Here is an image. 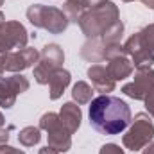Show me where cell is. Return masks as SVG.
<instances>
[{
  "label": "cell",
  "instance_id": "1",
  "mask_svg": "<svg viewBox=\"0 0 154 154\" xmlns=\"http://www.w3.org/2000/svg\"><path fill=\"white\" fill-rule=\"evenodd\" d=\"M90 125L106 136L120 134L131 124V109L129 106L113 95H99L90 102Z\"/></svg>",
  "mask_w": 154,
  "mask_h": 154
},
{
  "label": "cell",
  "instance_id": "2",
  "mask_svg": "<svg viewBox=\"0 0 154 154\" xmlns=\"http://www.w3.org/2000/svg\"><path fill=\"white\" fill-rule=\"evenodd\" d=\"M118 22H120L118 5H115L111 0H108V2H102V4H97V5L86 9L77 23H79L82 34L88 39H91L100 38Z\"/></svg>",
  "mask_w": 154,
  "mask_h": 154
},
{
  "label": "cell",
  "instance_id": "3",
  "mask_svg": "<svg viewBox=\"0 0 154 154\" xmlns=\"http://www.w3.org/2000/svg\"><path fill=\"white\" fill-rule=\"evenodd\" d=\"M27 20L38 27V29H45L50 34H61L66 31L70 20L65 14L63 9L54 7V5H43V4H32L27 9Z\"/></svg>",
  "mask_w": 154,
  "mask_h": 154
},
{
  "label": "cell",
  "instance_id": "4",
  "mask_svg": "<svg viewBox=\"0 0 154 154\" xmlns=\"http://www.w3.org/2000/svg\"><path fill=\"white\" fill-rule=\"evenodd\" d=\"M154 138V124H152V116L147 113H138L134 116L133 124L129 125L127 133L122 138V143L125 149L136 152L142 151L143 147H147Z\"/></svg>",
  "mask_w": 154,
  "mask_h": 154
},
{
  "label": "cell",
  "instance_id": "5",
  "mask_svg": "<svg viewBox=\"0 0 154 154\" xmlns=\"http://www.w3.org/2000/svg\"><path fill=\"white\" fill-rule=\"evenodd\" d=\"M39 129L47 131V145L56 149L57 152H68L72 147V134L63 125L59 113H45L39 118Z\"/></svg>",
  "mask_w": 154,
  "mask_h": 154
},
{
  "label": "cell",
  "instance_id": "6",
  "mask_svg": "<svg viewBox=\"0 0 154 154\" xmlns=\"http://www.w3.org/2000/svg\"><path fill=\"white\" fill-rule=\"evenodd\" d=\"M65 63V52L57 43H47L39 52L38 65L34 66V81L38 84H48L54 72H57Z\"/></svg>",
  "mask_w": 154,
  "mask_h": 154
},
{
  "label": "cell",
  "instance_id": "7",
  "mask_svg": "<svg viewBox=\"0 0 154 154\" xmlns=\"http://www.w3.org/2000/svg\"><path fill=\"white\" fill-rule=\"evenodd\" d=\"M125 56L131 59L134 68H151L154 65V52L142 36V31L131 34L122 45Z\"/></svg>",
  "mask_w": 154,
  "mask_h": 154
},
{
  "label": "cell",
  "instance_id": "8",
  "mask_svg": "<svg viewBox=\"0 0 154 154\" xmlns=\"http://www.w3.org/2000/svg\"><path fill=\"white\" fill-rule=\"evenodd\" d=\"M29 41L27 29L20 22H4L0 25V54L25 48Z\"/></svg>",
  "mask_w": 154,
  "mask_h": 154
},
{
  "label": "cell",
  "instance_id": "9",
  "mask_svg": "<svg viewBox=\"0 0 154 154\" xmlns=\"http://www.w3.org/2000/svg\"><path fill=\"white\" fill-rule=\"evenodd\" d=\"M122 93L134 100H145L151 93H154V70L136 68L134 79L122 86Z\"/></svg>",
  "mask_w": 154,
  "mask_h": 154
},
{
  "label": "cell",
  "instance_id": "10",
  "mask_svg": "<svg viewBox=\"0 0 154 154\" xmlns=\"http://www.w3.org/2000/svg\"><path fill=\"white\" fill-rule=\"evenodd\" d=\"M118 52H124V47L120 43L118 45H108L102 38H91L81 47V57L86 59L88 63L108 61L111 56H115Z\"/></svg>",
  "mask_w": 154,
  "mask_h": 154
},
{
  "label": "cell",
  "instance_id": "11",
  "mask_svg": "<svg viewBox=\"0 0 154 154\" xmlns=\"http://www.w3.org/2000/svg\"><path fill=\"white\" fill-rule=\"evenodd\" d=\"M88 77L91 81V88L100 95H109V91H113L116 86V81L109 75L108 68L102 65H91L88 68Z\"/></svg>",
  "mask_w": 154,
  "mask_h": 154
},
{
  "label": "cell",
  "instance_id": "12",
  "mask_svg": "<svg viewBox=\"0 0 154 154\" xmlns=\"http://www.w3.org/2000/svg\"><path fill=\"white\" fill-rule=\"evenodd\" d=\"M106 68H108L109 75L113 77L115 81H124V79L131 77L133 75V70H134V66H133L131 59L125 56V52H118L115 56H111L108 59Z\"/></svg>",
  "mask_w": 154,
  "mask_h": 154
},
{
  "label": "cell",
  "instance_id": "13",
  "mask_svg": "<svg viewBox=\"0 0 154 154\" xmlns=\"http://www.w3.org/2000/svg\"><path fill=\"white\" fill-rule=\"evenodd\" d=\"M59 118L63 122V125L68 129L70 134H74L79 125H81V120H82V111L79 108V104L75 102H65L61 106V111H59Z\"/></svg>",
  "mask_w": 154,
  "mask_h": 154
},
{
  "label": "cell",
  "instance_id": "14",
  "mask_svg": "<svg viewBox=\"0 0 154 154\" xmlns=\"http://www.w3.org/2000/svg\"><path fill=\"white\" fill-rule=\"evenodd\" d=\"M70 81H72V75H70L68 70L59 68L57 72H54V75L48 81V97H50V100H57L63 95V91L66 90V86L70 84Z\"/></svg>",
  "mask_w": 154,
  "mask_h": 154
},
{
  "label": "cell",
  "instance_id": "15",
  "mask_svg": "<svg viewBox=\"0 0 154 154\" xmlns=\"http://www.w3.org/2000/svg\"><path fill=\"white\" fill-rule=\"evenodd\" d=\"M16 97H18V91L14 90L11 77L0 75V108H4V109L13 108L16 102Z\"/></svg>",
  "mask_w": 154,
  "mask_h": 154
},
{
  "label": "cell",
  "instance_id": "16",
  "mask_svg": "<svg viewBox=\"0 0 154 154\" xmlns=\"http://www.w3.org/2000/svg\"><path fill=\"white\" fill-rule=\"evenodd\" d=\"M91 7V2L90 0H65V5H63V11L65 14L68 16L70 22H79V18L82 16V13L86 9Z\"/></svg>",
  "mask_w": 154,
  "mask_h": 154
},
{
  "label": "cell",
  "instance_id": "17",
  "mask_svg": "<svg viewBox=\"0 0 154 154\" xmlns=\"http://www.w3.org/2000/svg\"><path fill=\"white\" fill-rule=\"evenodd\" d=\"M93 88L88 84V82H84V81H77L75 84H74V88H72V99L75 100L79 106H82V104H90L91 102V99H93Z\"/></svg>",
  "mask_w": 154,
  "mask_h": 154
},
{
  "label": "cell",
  "instance_id": "18",
  "mask_svg": "<svg viewBox=\"0 0 154 154\" xmlns=\"http://www.w3.org/2000/svg\"><path fill=\"white\" fill-rule=\"evenodd\" d=\"M39 140H41V129L34 127V125H27V127L20 129V133H18V142L23 147H34L39 143Z\"/></svg>",
  "mask_w": 154,
  "mask_h": 154
},
{
  "label": "cell",
  "instance_id": "19",
  "mask_svg": "<svg viewBox=\"0 0 154 154\" xmlns=\"http://www.w3.org/2000/svg\"><path fill=\"white\" fill-rule=\"evenodd\" d=\"M142 36H143V39L147 41V45L152 48L154 52V23H149V25H145L142 29Z\"/></svg>",
  "mask_w": 154,
  "mask_h": 154
},
{
  "label": "cell",
  "instance_id": "20",
  "mask_svg": "<svg viewBox=\"0 0 154 154\" xmlns=\"http://www.w3.org/2000/svg\"><path fill=\"white\" fill-rule=\"evenodd\" d=\"M99 154H125V152H124V151L120 149V145H116V143H106V145L100 147Z\"/></svg>",
  "mask_w": 154,
  "mask_h": 154
},
{
  "label": "cell",
  "instance_id": "21",
  "mask_svg": "<svg viewBox=\"0 0 154 154\" xmlns=\"http://www.w3.org/2000/svg\"><path fill=\"white\" fill-rule=\"evenodd\" d=\"M0 154H25V152L22 149H14V147L4 143V145H0Z\"/></svg>",
  "mask_w": 154,
  "mask_h": 154
},
{
  "label": "cell",
  "instance_id": "22",
  "mask_svg": "<svg viewBox=\"0 0 154 154\" xmlns=\"http://www.w3.org/2000/svg\"><path fill=\"white\" fill-rule=\"evenodd\" d=\"M143 102H145L147 113H149V115H151V116L154 118V93H151V95H149V97H147V99H145Z\"/></svg>",
  "mask_w": 154,
  "mask_h": 154
},
{
  "label": "cell",
  "instance_id": "23",
  "mask_svg": "<svg viewBox=\"0 0 154 154\" xmlns=\"http://www.w3.org/2000/svg\"><path fill=\"white\" fill-rule=\"evenodd\" d=\"M13 129V125H9L7 129H0V145H4V143H7L9 142V131Z\"/></svg>",
  "mask_w": 154,
  "mask_h": 154
},
{
  "label": "cell",
  "instance_id": "24",
  "mask_svg": "<svg viewBox=\"0 0 154 154\" xmlns=\"http://www.w3.org/2000/svg\"><path fill=\"white\" fill-rule=\"evenodd\" d=\"M38 154H59V152H57L56 149H52V147H48V145H47V147L39 149V152H38Z\"/></svg>",
  "mask_w": 154,
  "mask_h": 154
},
{
  "label": "cell",
  "instance_id": "25",
  "mask_svg": "<svg viewBox=\"0 0 154 154\" xmlns=\"http://www.w3.org/2000/svg\"><path fill=\"white\" fill-rule=\"evenodd\" d=\"M142 151H143L142 154H154V142H151V143H149L147 147H143Z\"/></svg>",
  "mask_w": 154,
  "mask_h": 154
},
{
  "label": "cell",
  "instance_id": "26",
  "mask_svg": "<svg viewBox=\"0 0 154 154\" xmlns=\"http://www.w3.org/2000/svg\"><path fill=\"white\" fill-rule=\"evenodd\" d=\"M143 2V5H147L149 9H154V0H142Z\"/></svg>",
  "mask_w": 154,
  "mask_h": 154
},
{
  "label": "cell",
  "instance_id": "27",
  "mask_svg": "<svg viewBox=\"0 0 154 154\" xmlns=\"http://www.w3.org/2000/svg\"><path fill=\"white\" fill-rule=\"evenodd\" d=\"M4 125H5V118H4V115H2V113H0V129H2Z\"/></svg>",
  "mask_w": 154,
  "mask_h": 154
},
{
  "label": "cell",
  "instance_id": "28",
  "mask_svg": "<svg viewBox=\"0 0 154 154\" xmlns=\"http://www.w3.org/2000/svg\"><path fill=\"white\" fill-rule=\"evenodd\" d=\"M4 22H5V16H4V13H2V11H0V25H2V23H4Z\"/></svg>",
  "mask_w": 154,
  "mask_h": 154
},
{
  "label": "cell",
  "instance_id": "29",
  "mask_svg": "<svg viewBox=\"0 0 154 154\" xmlns=\"http://www.w3.org/2000/svg\"><path fill=\"white\" fill-rule=\"evenodd\" d=\"M122 2H134V0H122Z\"/></svg>",
  "mask_w": 154,
  "mask_h": 154
},
{
  "label": "cell",
  "instance_id": "30",
  "mask_svg": "<svg viewBox=\"0 0 154 154\" xmlns=\"http://www.w3.org/2000/svg\"><path fill=\"white\" fill-rule=\"evenodd\" d=\"M2 4H4V0H0V5H2Z\"/></svg>",
  "mask_w": 154,
  "mask_h": 154
}]
</instances>
